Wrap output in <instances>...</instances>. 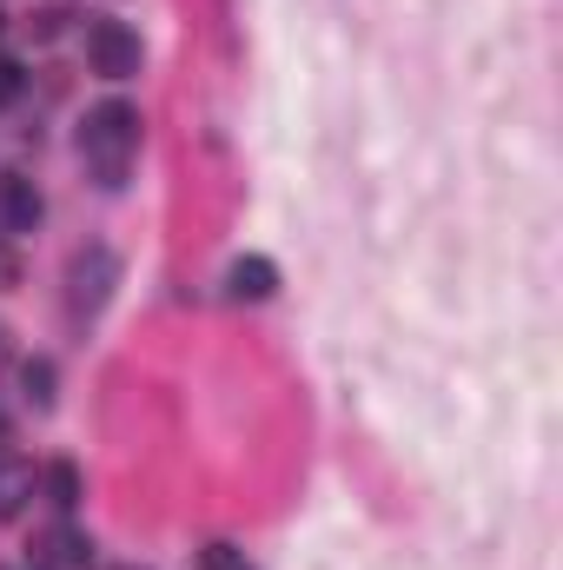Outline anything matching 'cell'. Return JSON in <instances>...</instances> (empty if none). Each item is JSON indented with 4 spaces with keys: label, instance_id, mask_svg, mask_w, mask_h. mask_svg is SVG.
Wrapping results in <instances>:
<instances>
[{
    "label": "cell",
    "instance_id": "obj_1",
    "mask_svg": "<svg viewBox=\"0 0 563 570\" xmlns=\"http://www.w3.org/2000/svg\"><path fill=\"white\" fill-rule=\"evenodd\" d=\"M80 153H87V166H93L100 186H127L134 153H140V107L134 100H100L80 120Z\"/></svg>",
    "mask_w": 563,
    "mask_h": 570
},
{
    "label": "cell",
    "instance_id": "obj_2",
    "mask_svg": "<svg viewBox=\"0 0 563 570\" xmlns=\"http://www.w3.org/2000/svg\"><path fill=\"white\" fill-rule=\"evenodd\" d=\"M87 60H93V73H107V80H134V73H140V33L120 27V20H93V27H87Z\"/></svg>",
    "mask_w": 563,
    "mask_h": 570
},
{
    "label": "cell",
    "instance_id": "obj_3",
    "mask_svg": "<svg viewBox=\"0 0 563 570\" xmlns=\"http://www.w3.org/2000/svg\"><path fill=\"white\" fill-rule=\"evenodd\" d=\"M120 279V259L107 253V246H87L80 259H73V273H67V305L73 312H100L107 305V292Z\"/></svg>",
    "mask_w": 563,
    "mask_h": 570
},
{
    "label": "cell",
    "instance_id": "obj_4",
    "mask_svg": "<svg viewBox=\"0 0 563 570\" xmlns=\"http://www.w3.org/2000/svg\"><path fill=\"white\" fill-rule=\"evenodd\" d=\"M33 564L40 570H87L93 564V538L73 531V524H53V531L33 538Z\"/></svg>",
    "mask_w": 563,
    "mask_h": 570
},
{
    "label": "cell",
    "instance_id": "obj_5",
    "mask_svg": "<svg viewBox=\"0 0 563 570\" xmlns=\"http://www.w3.org/2000/svg\"><path fill=\"white\" fill-rule=\"evenodd\" d=\"M40 193H33V179H20V173H0V226H13V233H33L40 226Z\"/></svg>",
    "mask_w": 563,
    "mask_h": 570
},
{
    "label": "cell",
    "instance_id": "obj_6",
    "mask_svg": "<svg viewBox=\"0 0 563 570\" xmlns=\"http://www.w3.org/2000/svg\"><path fill=\"white\" fill-rule=\"evenodd\" d=\"M226 285H233V298L259 305V298H273V292H279V266H273V259H239Z\"/></svg>",
    "mask_w": 563,
    "mask_h": 570
},
{
    "label": "cell",
    "instance_id": "obj_7",
    "mask_svg": "<svg viewBox=\"0 0 563 570\" xmlns=\"http://www.w3.org/2000/svg\"><path fill=\"white\" fill-rule=\"evenodd\" d=\"M47 491H53L60 511H73V504H80V471H73V464H53V471H47Z\"/></svg>",
    "mask_w": 563,
    "mask_h": 570
},
{
    "label": "cell",
    "instance_id": "obj_8",
    "mask_svg": "<svg viewBox=\"0 0 563 570\" xmlns=\"http://www.w3.org/2000/svg\"><path fill=\"white\" fill-rule=\"evenodd\" d=\"M27 399H33V405H53V365H47V358L27 365Z\"/></svg>",
    "mask_w": 563,
    "mask_h": 570
},
{
    "label": "cell",
    "instance_id": "obj_9",
    "mask_svg": "<svg viewBox=\"0 0 563 570\" xmlns=\"http://www.w3.org/2000/svg\"><path fill=\"white\" fill-rule=\"evenodd\" d=\"M199 564H206V570H253L233 544H206V558H199Z\"/></svg>",
    "mask_w": 563,
    "mask_h": 570
},
{
    "label": "cell",
    "instance_id": "obj_10",
    "mask_svg": "<svg viewBox=\"0 0 563 570\" xmlns=\"http://www.w3.org/2000/svg\"><path fill=\"white\" fill-rule=\"evenodd\" d=\"M20 94V67L13 60H0V100H13Z\"/></svg>",
    "mask_w": 563,
    "mask_h": 570
},
{
    "label": "cell",
    "instance_id": "obj_11",
    "mask_svg": "<svg viewBox=\"0 0 563 570\" xmlns=\"http://www.w3.org/2000/svg\"><path fill=\"white\" fill-rule=\"evenodd\" d=\"M0 358H7V325H0Z\"/></svg>",
    "mask_w": 563,
    "mask_h": 570
}]
</instances>
